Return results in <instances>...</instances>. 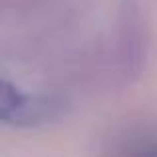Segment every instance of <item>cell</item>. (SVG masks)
<instances>
[{
    "label": "cell",
    "mask_w": 157,
    "mask_h": 157,
    "mask_svg": "<svg viewBox=\"0 0 157 157\" xmlns=\"http://www.w3.org/2000/svg\"><path fill=\"white\" fill-rule=\"evenodd\" d=\"M64 111V104L48 96H28L16 86L2 82L0 117L8 125H38L50 121Z\"/></svg>",
    "instance_id": "cell-1"
},
{
    "label": "cell",
    "mask_w": 157,
    "mask_h": 157,
    "mask_svg": "<svg viewBox=\"0 0 157 157\" xmlns=\"http://www.w3.org/2000/svg\"><path fill=\"white\" fill-rule=\"evenodd\" d=\"M105 157H157V135H145L121 143Z\"/></svg>",
    "instance_id": "cell-2"
}]
</instances>
